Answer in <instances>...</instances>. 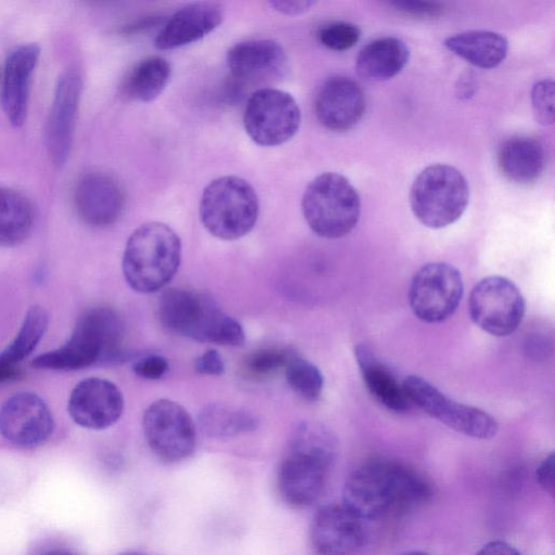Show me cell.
I'll return each instance as SVG.
<instances>
[{"label": "cell", "instance_id": "6da1fadb", "mask_svg": "<svg viewBox=\"0 0 555 555\" xmlns=\"http://www.w3.org/2000/svg\"><path fill=\"white\" fill-rule=\"evenodd\" d=\"M429 482L396 460L378 457L358 466L346 479L343 504L361 520L399 516L428 502Z\"/></svg>", "mask_w": 555, "mask_h": 555}, {"label": "cell", "instance_id": "7a4b0ae2", "mask_svg": "<svg viewBox=\"0 0 555 555\" xmlns=\"http://www.w3.org/2000/svg\"><path fill=\"white\" fill-rule=\"evenodd\" d=\"M337 442L320 424L302 423L294 431L278 472L282 499L296 508L315 503L324 493Z\"/></svg>", "mask_w": 555, "mask_h": 555}, {"label": "cell", "instance_id": "3957f363", "mask_svg": "<svg viewBox=\"0 0 555 555\" xmlns=\"http://www.w3.org/2000/svg\"><path fill=\"white\" fill-rule=\"evenodd\" d=\"M124 325L115 310L98 306L86 310L62 346L38 356L33 365L53 371H76L120 359Z\"/></svg>", "mask_w": 555, "mask_h": 555}, {"label": "cell", "instance_id": "277c9868", "mask_svg": "<svg viewBox=\"0 0 555 555\" xmlns=\"http://www.w3.org/2000/svg\"><path fill=\"white\" fill-rule=\"evenodd\" d=\"M181 254L180 237L168 224L143 223L131 233L125 246V280L138 293L157 292L177 273Z\"/></svg>", "mask_w": 555, "mask_h": 555}, {"label": "cell", "instance_id": "5b68a950", "mask_svg": "<svg viewBox=\"0 0 555 555\" xmlns=\"http://www.w3.org/2000/svg\"><path fill=\"white\" fill-rule=\"evenodd\" d=\"M301 210L310 229L324 238L350 233L360 219V196L350 181L337 172H323L305 189Z\"/></svg>", "mask_w": 555, "mask_h": 555}, {"label": "cell", "instance_id": "8992f818", "mask_svg": "<svg viewBox=\"0 0 555 555\" xmlns=\"http://www.w3.org/2000/svg\"><path fill=\"white\" fill-rule=\"evenodd\" d=\"M258 215L257 193L243 178L219 177L203 191L199 219L205 229L220 240L243 237L255 227Z\"/></svg>", "mask_w": 555, "mask_h": 555}, {"label": "cell", "instance_id": "52a82bcc", "mask_svg": "<svg viewBox=\"0 0 555 555\" xmlns=\"http://www.w3.org/2000/svg\"><path fill=\"white\" fill-rule=\"evenodd\" d=\"M469 201V186L463 173L447 164L423 169L410 190V206L415 218L430 229L457 221Z\"/></svg>", "mask_w": 555, "mask_h": 555}, {"label": "cell", "instance_id": "ba28073f", "mask_svg": "<svg viewBox=\"0 0 555 555\" xmlns=\"http://www.w3.org/2000/svg\"><path fill=\"white\" fill-rule=\"evenodd\" d=\"M158 319L168 331L197 341L223 345L233 320L211 297L186 288H169L159 298Z\"/></svg>", "mask_w": 555, "mask_h": 555}, {"label": "cell", "instance_id": "9c48e42d", "mask_svg": "<svg viewBox=\"0 0 555 555\" xmlns=\"http://www.w3.org/2000/svg\"><path fill=\"white\" fill-rule=\"evenodd\" d=\"M402 387L412 405L462 435L486 440L499 431V425L490 414L448 398L421 376L405 377Z\"/></svg>", "mask_w": 555, "mask_h": 555}, {"label": "cell", "instance_id": "30bf717a", "mask_svg": "<svg viewBox=\"0 0 555 555\" xmlns=\"http://www.w3.org/2000/svg\"><path fill=\"white\" fill-rule=\"evenodd\" d=\"M526 311L525 298L508 279L491 275L481 279L468 298L472 321L483 332L503 337L514 333Z\"/></svg>", "mask_w": 555, "mask_h": 555}, {"label": "cell", "instance_id": "8fae6325", "mask_svg": "<svg viewBox=\"0 0 555 555\" xmlns=\"http://www.w3.org/2000/svg\"><path fill=\"white\" fill-rule=\"evenodd\" d=\"M300 108L286 91L276 88L256 90L247 100L243 124L258 145L276 146L291 140L299 129Z\"/></svg>", "mask_w": 555, "mask_h": 555}, {"label": "cell", "instance_id": "7c38bea8", "mask_svg": "<svg viewBox=\"0 0 555 555\" xmlns=\"http://www.w3.org/2000/svg\"><path fill=\"white\" fill-rule=\"evenodd\" d=\"M463 292V279L454 266L429 262L420 268L411 281L409 305L421 321L440 323L455 312Z\"/></svg>", "mask_w": 555, "mask_h": 555}, {"label": "cell", "instance_id": "4fadbf2b", "mask_svg": "<svg viewBox=\"0 0 555 555\" xmlns=\"http://www.w3.org/2000/svg\"><path fill=\"white\" fill-rule=\"evenodd\" d=\"M142 425L146 442L159 460L175 463L193 453L195 425L179 403L168 399L154 401L145 410Z\"/></svg>", "mask_w": 555, "mask_h": 555}, {"label": "cell", "instance_id": "5bb4252c", "mask_svg": "<svg viewBox=\"0 0 555 555\" xmlns=\"http://www.w3.org/2000/svg\"><path fill=\"white\" fill-rule=\"evenodd\" d=\"M53 428L52 413L36 393H15L0 406V434L15 446L37 447L49 439Z\"/></svg>", "mask_w": 555, "mask_h": 555}, {"label": "cell", "instance_id": "9a60e30c", "mask_svg": "<svg viewBox=\"0 0 555 555\" xmlns=\"http://www.w3.org/2000/svg\"><path fill=\"white\" fill-rule=\"evenodd\" d=\"M364 538L362 520L343 503L321 507L310 527L314 555H356Z\"/></svg>", "mask_w": 555, "mask_h": 555}, {"label": "cell", "instance_id": "2e32d148", "mask_svg": "<svg viewBox=\"0 0 555 555\" xmlns=\"http://www.w3.org/2000/svg\"><path fill=\"white\" fill-rule=\"evenodd\" d=\"M124 410V396L111 380L90 377L72 390L67 411L72 420L88 429H105L115 424Z\"/></svg>", "mask_w": 555, "mask_h": 555}, {"label": "cell", "instance_id": "e0dca14e", "mask_svg": "<svg viewBox=\"0 0 555 555\" xmlns=\"http://www.w3.org/2000/svg\"><path fill=\"white\" fill-rule=\"evenodd\" d=\"M79 218L93 228L114 224L122 214L125 193L119 181L108 172L93 170L79 178L74 190Z\"/></svg>", "mask_w": 555, "mask_h": 555}, {"label": "cell", "instance_id": "ac0fdd59", "mask_svg": "<svg viewBox=\"0 0 555 555\" xmlns=\"http://www.w3.org/2000/svg\"><path fill=\"white\" fill-rule=\"evenodd\" d=\"M81 78L66 70L57 81L46 126V145L52 163L62 166L67 160L81 94Z\"/></svg>", "mask_w": 555, "mask_h": 555}, {"label": "cell", "instance_id": "d6986e66", "mask_svg": "<svg viewBox=\"0 0 555 555\" xmlns=\"http://www.w3.org/2000/svg\"><path fill=\"white\" fill-rule=\"evenodd\" d=\"M365 105L364 93L357 81L344 75H334L319 88L314 112L323 127L334 132H345L359 124Z\"/></svg>", "mask_w": 555, "mask_h": 555}, {"label": "cell", "instance_id": "ffe728a7", "mask_svg": "<svg viewBox=\"0 0 555 555\" xmlns=\"http://www.w3.org/2000/svg\"><path fill=\"white\" fill-rule=\"evenodd\" d=\"M287 54L271 39H255L232 46L227 53L231 74L250 83L268 82L281 78L287 69Z\"/></svg>", "mask_w": 555, "mask_h": 555}, {"label": "cell", "instance_id": "44dd1931", "mask_svg": "<svg viewBox=\"0 0 555 555\" xmlns=\"http://www.w3.org/2000/svg\"><path fill=\"white\" fill-rule=\"evenodd\" d=\"M39 56V46L25 43L15 47L5 60L0 102L9 121L14 127H20L25 122L31 77Z\"/></svg>", "mask_w": 555, "mask_h": 555}, {"label": "cell", "instance_id": "7402d4cb", "mask_svg": "<svg viewBox=\"0 0 555 555\" xmlns=\"http://www.w3.org/2000/svg\"><path fill=\"white\" fill-rule=\"evenodd\" d=\"M222 8L212 2L190 3L177 10L157 34L154 44L171 50L195 42L216 29L223 21Z\"/></svg>", "mask_w": 555, "mask_h": 555}, {"label": "cell", "instance_id": "603a6c76", "mask_svg": "<svg viewBox=\"0 0 555 555\" xmlns=\"http://www.w3.org/2000/svg\"><path fill=\"white\" fill-rule=\"evenodd\" d=\"M353 353L367 390L382 405L396 413L411 410L402 384L367 345L354 346Z\"/></svg>", "mask_w": 555, "mask_h": 555}, {"label": "cell", "instance_id": "cb8c5ba5", "mask_svg": "<svg viewBox=\"0 0 555 555\" xmlns=\"http://www.w3.org/2000/svg\"><path fill=\"white\" fill-rule=\"evenodd\" d=\"M501 173L512 182L528 184L542 175L545 167L543 144L529 135H513L506 139L498 152Z\"/></svg>", "mask_w": 555, "mask_h": 555}, {"label": "cell", "instance_id": "d4e9b609", "mask_svg": "<svg viewBox=\"0 0 555 555\" xmlns=\"http://www.w3.org/2000/svg\"><path fill=\"white\" fill-rule=\"evenodd\" d=\"M410 50L397 37H383L363 47L356 60L358 74L369 80H387L398 75L406 65Z\"/></svg>", "mask_w": 555, "mask_h": 555}, {"label": "cell", "instance_id": "484cf974", "mask_svg": "<svg viewBox=\"0 0 555 555\" xmlns=\"http://www.w3.org/2000/svg\"><path fill=\"white\" fill-rule=\"evenodd\" d=\"M447 49L480 68H493L507 55V39L494 31L469 30L446 39Z\"/></svg>", "mask_w": 555, "mask_h": 555}, {"label": "cell", "instance_id": "4316f807", "mask_svg": "<svg viewBox=\"0 0 555 555\" xmlns=\"http://www.w3.org/2000/svg\"><path fill=\"white\" fill-rule=\"evenodd\" d=\"M35 208L23 193L0 186V246L22 244L30 235L35 224Z\"/></svg>", "mask_w": 555, "mask_h": 555}, {"label": "cell", "instance_id": "83f0119b", "mask_svg": "<svg viewBox=\"0 0 555 555\" xmlns=\"http://www.w3.org/2000/svg\"><path fill=\"white\" fill-rule=\"evenodd\" d=\"M170 73V64L164 57H145L127 75L122 85L124 94L130 100L151 102L164 91Z\"/></svg>", "mask_w": 555, "mask_h": 555}, {"label": "cell", "instance_id": "f1b7e54d", "mask_svg": "<svg viewBox=\"0 0 555 555\" xmlns=\"http://www.w3.org/2000/svg\"><path fill=\"white\" fill-rule=\"evenodd\" d=\"M198 425L206 436L221 439L254 430L257 420L245 410L210 403L201 410Z\"/></svg>", "mask_w": 555, "mask_h": 555}, {"label": "cell", "instance_id": "f546056e", "mask_svg": "<svg viewBox=\"0 0 555 555\" xmlns=\"http://www.w3.org/2000/svg\"><path fill=\"white\" fill-rule=\"evenodd\" d=\"M48 323L49 315L42 307H30L16 336L0 353V363L16 366L27 358L43 337Z\"/></svg>", "mask_w": 555, "mask_h": 555}, {"label": "cell", "instance_id": "4dcf8cb0", "mask_svg": "<svg viewBox=\"0 0 555 555\" xmlns=\"http://www.w3.org/2000/svg\"><path fill=\"white\" fill-rule=\"evenodd\" d=\"M285 376L289 387L302 399L315 401L323 390V375L310 361L292 354L285 365Z\"/></svg>", "mask_w": 555, "mask_h": 555}, {"label": "cell", "instance_id": "1f68e13d", "mask_svg": "<svg viewBox=\"0 0 555 555\" xmlns=\"http://www.w3.org/2000/svg\"><path fill=\"white\" fill-rule=\"evenodd\" d=\"M292 354L276 347L255 350L247 356L244 369L253 377H267L285 367Z\"/></svg>", "mask_w": 555, "mask_h": 555}, {"label": "cell", "instance_id": "d6a6232c", "mask_svg": "<svg viewBox=\"0 0 555 555\" xmlns=\"http://www.w3.org/2000/svg\"><path fill=\"white\" fill-rule=\"evenodd\" d=\"M359 27L349 22L335 21L320 27L319 41L326 48L335 51H345L352 48L360 39Z\"/></svg>", "mask_w": 555, "mask_h": 555}, {"label": "cell", "instance_id": "836d02e7", "mask_svg": "<svg viewBox=\"0 0 555 555\" xmlns=\"http://www.w3.org/2000/svg\"><path fill=\"white\" fill-rule=\"evenodd\" d=\"M532 109L535 120L548 126L554 121V81L544 78L537 81L531 91Z\"/></svg>", "mask_w": 555, "mask_h": 555}, {"label": "cell", "instance_id": "e575fe53", "mask_svg": "<svg viewBox=\"0 0 555 555\" xmlns=\"http://www.w3.org/2000/svg\"><path fill=\"white\" fill-rule=\"evenodd\" d=\"M169 369L166 358L158 354H150L135 361L133 372L145 379H159Z\"/></svg>", "mask_w": 555, "mask_h": 555}, {"label": "cell", "instance_id": "d590c367", "mask_svg": "<svg viewBox=\"0 0 555 555\" xmlns=\"http://www.w3.org/2000/svg\"><path fill=\"white\" fill-rule=\"evenodd\" d=\"M390 4L405 14L422 17L437 16L443 11V4L433 1H393Z\"/></svg>", "mask_w": 555, "mask_h": 555}, {"label": "cell", "instance_id": "8d00e7d4", "mask_svg": "<svg viewBox=\"0 0 555 555\" xmlns=\"http://www.w3.org/2000/svg\"><path fill=\"white\" fill-rule=\"evenodd\" d=\"M194 369L203 375H221L224 372V363L217 350L209 349L195 360Z\"/></svg>", "mask_w": 555, "mask_h": 555}, {"label": "cell", "instance_id": "74e56055", "mask_svg": "<svg viewBox=\"0 0 555 555\" xmlns=\"http://www.w3.org/2000/svg\"><path fill=\"white\" fill-rule=\"evenodd\" d=\"M554 467L555 456L554 453H550L538 466L535 476L540 487L554 496Z\"/></svg>", "mask_w": 555, "mask_h": 555}, {"label": "cell", "instance_id": "f35d334b", "mask_svg": "<svg viewBox=\"0 0 555 555\" xmlns=\"http://www.w3.org/2000/svg\"><path fill=\"white\" fill-rule=\"evenodd\" d=\"M314 1H271L270 5L278 12L285 15H298L307 12L314 4Z\"/></svg>", "mask_w": 555, "mask_h": 555}, {"label": "cell", "instance_id": "ab89813d", "mask_svg": "<svg viewBox=\"0 0 555 555\" xmlns=\"http://www.w3.org/2000/svg\"><path fill=\"white\" fill-rule=\"evenodd\" d=\"M476 555H521L513 545L504 541H491L485 544Z\"/></svg>", "mask_w": 555, "mask_h": 555}, {"label": "cell", "instance_id": "60d3db41", "mask_svg": "<svg viewBox=\"0 0 555 555\" xmlns=\"http://www.w3.org/2000/svg\"><path fill=\"white\" fill-rule=\"evenodd\" d=\"M18 370L16 366L5 365L0 363V383L16 378Z\"/></svg>", "mask_w": 555, "mask_h": 555}, {"label": "cell", "instance_id": "b9f144b4", "mask_svg": "<svg viewBox=\"0 0 555 555\" xmlns=\"http://www.w3.org/2000/svg\"><path fill=\"white\" fill-rule=\"evenodd\" d=\"M42 555H75V554H73L66 550H51V551L43 553Z\"/></svg>", "mask_w": 555, "mask_h": 555}, {"label": "cell", "instance_id": "7bdbcfd3", "mask_svg": "<svg viewBox=\"0 0 555 555\" xmlns=\"http://www.w3.org/2000/svg\"><path fill=\"white\" fill-rule=\"evenodd\" d=\"M402 555H429L425 552H421V551H411V552H408V553H404Z\"/></svg>", "mask_w": 555, "mask_h": 555}, {"label": "cell", "instance_id": "ee69618b", "mask_svg": "<svg viewBox=\"0 0 555 555\" xmlns=\"http://www.w3.org/2000/svg\"><path fill=\"white\" fill-rule=\"evenodd\" d=\"M121 555H144V554L137 553V552H129V553H125V554H121Z\"/></svg>", "mask_w": 555, "mask_h": 555}]
</instances>
